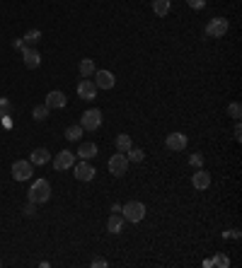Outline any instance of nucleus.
I'll return each mask as SVG.
<instances>
[{"label": "nucleus", "mask_w": 242, "mask_h": 268, "mask_svg": "<svg viewBox=\"0 0 242 268\" xmlns=\"http://www.w3.org/2000/svg\"><path fill=\"white\" fill-rule=\"evenodd\" d=\"M51 198V184L46 179H37L29 189V201L32 203H46Z\"/></svg>", "instance_id": "1"}, {"label": "nucleus", "mask_w": 242, "mask_h": 268, "mask_svg": "<svg viewBox=\"0 0 242 268\" xmlns=\"http://www.w3.org/2000/svg\"><path fill=\"white\" fill-rule=\"evenodd\" d=\"M121 213H123V220L128 222H141L145 217V205L141 201H128L126 205H121Z\"/></svg>", "instance_id": "2"}, {"label": "nucleus", "mask_w": 242, "mask_h": 268, "mask_svg": "<svg viewBox=\"0 0 242 268\" xmlns=\"http://www.w3.org/2000/svg\"><path fill=\"white\" fill-rule=\"evenodd\" d=\"M228 29H230V24H228L225 17H213V19L206 24V36H211V39H223V36L228 34Z\"/></svg>", "instance_id": "3"}, {"label": "nucleus", "mask_w": 242, "mask_h": 268, "mask_svg": "<svg viewBox=\"0 0 242 268\" xmlns=\"http://www.w3.org/2000/svg\"><path fill=\"white\" fill-rule=\"evenodd\" d=\"M80 126H82V131H97L102 126V111L100 109H87L80 116Z\"/></svg>", "instance_id": "4"}, {"label": "nucleus", "mask_w": 242, "mask_h": 268, "mask_svg": "<svg viewBox=\"0 0 242 268\" xmlns=\"http://www.w3.org/2000/svg\"><path fill=\"white\" fill-rule=\"evenodd\" d=\"M32 174H34V164H32L29 160H17V162L12 164V177H15L17 181H27Z\"/></svg>", "instance_id": "5"}, {"label": "nucleus", "mask_w": 242, "mask_h": 268, "mask_svg": "<svg viewBox=\"0 0 242 268\" xmlns=\"http://www.w3.org/2000/svg\"><path fill=\"white\" fill-rule=\"evenodd\" d=\"M109 172H112L114 177H123V174L128 172V160H126L123 152L112 155V160H109Z\"/></svg>", "instance_id": "6"}, {"label": "nucleus", "mask_w": 242, "mask_h": 268, "mask_svg": "<svg viewBox=\"0 0 242 268\" xmlns=\"http://www.w3.org/2000/svg\"><path fill=\"white\" fill-rule=\"evenodd\" d=\"M78 97L85 99V102H92V99L97 97V85H95L90 77L80 80V85H78Z\"/></svg>", "instance_id": "7"}, {"label": "nucleus", "mask_w": 242, "mask_h": 268, "mask_svg": "<svg viewBox=\"0 0 242 268\" xmlns=\"http://www.w3.org/2000/svg\"><path fill=\"white\" fill-rule=\"evenodd\" d=\"M92 82L97 85V89H112L114 82H117V77L109 70H95V80Z\"/></svg>", "instance_id": "8"}, {"label": "nucleus", "mask_w": 242, "mask_h": 268, "mask_svg": "<svg viewBox=\"0 0 242 268\" xmlns=\"http://www.w3.org/2000/svg\"><path fill=\"white\" fill-rule=\"evenodd\" d=\"M73 174H75L78 181H92L97 172H95V167H92L90 162H80V164L73 167Z\"/></svg>", "instance_id": "9"}, {"label": "nucleus", "mask_w": 242, "mask_h": 268, "mask_svg": "<svg viewBox=\"0 0 242 268\" xmlns=\"http://www.w3.org/2000/svg\"><path fill=\"white\" fill-rule=\"evenodd\" d=\"M75 164V155L70 152V150H60L59 155L54 157V169H59V172H63V169H70Z\"/></svg>", "instance_id": "10"}, {"label": "nucleus", "mask_w": 242, "mask_h": 268, "mask_svg": "<svg viewBox=\"0 0 242 268\" xmlns=\"http://www.w3.org/2000/svg\"><path fill=\"white\" fill-rule=\"evenodd\" d=\"M191 186H194L196 191H206V189L211 186V174H208L206 169H196V174L191 177Z\"/></svg>", "instance_id": "11"}, {"label": "nucleus", "mask_w": 242, "mask_h": 268, "mask_svg": "<svg viewBox=\"0 0 242 268\" xmlns=\"http://www.w3.org/2000/svg\"><path fill=\"white\" fill-rule=\"evenodd\" d=\"M22 56H24V66L27 68H39V63H41V56H39V51L34 49V46H24L22 49Z\"/></svg>", "instance_id": "12"}, {"label": "nucleus", "mask_w": 242, "mask_h": 268, "mask_svg": "<svg viewBox=\"0 0 242 268\" xmlns=\"http://www.w3.org/2000/svg\"><path fill=\"white\" fill-rule=\"evenodd\" d=\"M49 109H63L65 104H68V99H65V94L59 92V89H54V92H49L46 94V102H44Z\"/></svg>", "instance_id": "13"}, {"label": "nucleus", "mask_w": 242, "mask_h": 268, "mask_svg": "<svg viewBox=\"0 0 242 268\" xmlns=\"http://www.w3.org/2000/svg\"><path fill=\"white\" fill-rule=\"evenodd\" d=\"M165 145H167L170 150H175V152H182V150L186 147V135L184 133H170L167 135V140H165Z\"/></svg>", "instance_id": "14"}, {"label": "nucleus", "mask_w": 242, "mask_h": 268, "mask_svg": "<svg viewBox=\"0 0 242 268\" xmlns=\"http://www.w3.org/2000/svg\"><path fill=\"white\" fill-rule=\"evenodd\" d=\"M49 160H51V152H49L46 147H37V150L29 155V162H32V164H46Z\"/></svg>", "instance_id": "15"}, {"label": "nucleus", "mask_w": 242, "mask_h": 268, "mask_svg": "<svg viewBox=\"0 0 242 268\" xmlns=\"http://www.w3.org/2000/svg\"><path fill=\"white\" fill-rule=\"evenodd\" d=\"M123 215H119V213H112V217L107 220V230L112 232V234H119L121 230H123Z\"/></svg>", "instance_id": "16"}, {"label": "nucleus", "mask_w": 242, "mask_h": 268, "mask_svg": "<svg viewBox=\"0 0 242 268\" xmlns=\"http://www.w3.org/2000/svg\"><path fill=\"white\" fill-rule=\"evenodd\" d=\"M95 155H97V145L95 143H80V147L75 152V157H82V160H90Z\"/></svg>", "instance_id": "17"}, {"label": "nucleus", "mask_w": 242, "mask_h": 268, "mask_svg": "<svg viewBox=\"0 0 242 268\" xmlns=\"http://www.w3.org/2000/svg\"><path fill=\"white\" fill-rule=\"evenodd\" d=\"M170 10H172V0H153V12H155L158 17L170 15Z\"/></svg>", "instance_id": "18"}, {"label": "nucleus", "mask_w": 242, "mask_h": 268, "mask_svg": "<svg viewBox=\"0 0 242 268\" xmlns=\"http://www.w3.org/2000/svg\"><path fill=\"white\" fill-rule=\"evenodd\" d=\"M39 41H41V32H39V29H29V32L22 36V44H24V46H37Z\"/></svg>", "instance_id": "19"}, {"label": "nucleus", "mask_w": 242, "mask_h": 268, "mask_svg": "<svg viewBox=\"0 0 242 268\" xmlns=\"http://www.w3.org/2000/svg\"><path fill=\"white\" fill-rule=\"evenodd\" d=\"M114 145H117V150H119V152H123V155H126V152L133 147V145H131V135L119 133V135H117V140H114Z\"/></svg>", "instance_id": "20"}, {"label": "nucleus", "mask_w": 242, "mask_h": 268, "mask_svg": "<svg viewBox=\"0 0 242 268\" xmlns=\"http://www.w3.org/2000/svg\"><path fill=\"white\" fill-rule=\"evenodd\" d=\"M78 70H80V75H82V77H92L97 68H95V63H92V58H82V61H80V66H78Z\"/></svg>", "instance_id": "21"}, {"label": "nucleus", "mask_w": 242, "mask_h": 268, "mask_svg": "<svg viewBox=\"0 0 242 268\" xmlns=\"http://www.w3.org/2000/svg\"><path fill=\"white\" fill-rule=\"evenodd\" d=\"M49 111H51V109H49L46 104H39V107L32 109V116H34V121H44V119L49 116Z\"/></svg>", "instance_id": "22"}, {"label": "nucleus", "mask_w": 242, "mask_h": 268, "mask_svg": "<svg viewBox=\"0 0 242 268\" xmlns=\"http://www.w3.org/2000/svg\"><path fill=\"white\" fill-rule=\"evenodd\" d=\"M126 160H128V162H143V160H145V152H143L141 147H131V150L126 152Z\"/></svg>", "instance_id": "23"}, {"label": "nucleus", "mask_w": 242, "mask_h": 268, "mask_svg": "<svg viewBox=\"0 0 242 268\" xmlns=\"http://www.w3.org/2000/svg\"><path fill=\"white\" fill-rule=\"evenodd\" d=\"M228 114L235 119V121H240V116H242V107H240V102H230L228 104Z\"/></svg>", "instance_id": "24"}, {"label": "nucleus", "mask_w": 242, "mask_h": 268, "mask_svg": "<svg viewBox=\"0 0 242 268\" xmlns=\"http://www.w3.org/2000/svg\"><path fill=\"white\" fill-rule=\"evenodd\" d=\"M80 135H82V126H70L65 131V140H80Z\"/></svg>", "instance_id": "25"}, {"label": "nucleus", "mask_w": 242, "mask_h": 268, "mask_svg": "<svg viewBox=\"0 0 242 268\" xmlns=\"http://www.w3.org/2000/svg\"><path fill=\"white\" fill-rule=\"evenodd\" d=\"M211 266H221V268H228L230 266V259L225 254H218L216 259H211Z\"/></svg>", "instance_id": "26"}, {"label": "nucleus", "mask_w": 242, "mask_h": 268, "mask_svg": "<svg viewBox=\"0 0 242 268\" xmlns=\"http://www.w3.org/2000/svg\"><path fill=\"white\" fill-rule=\"evenodd\" d=\"M186 5L191 10H201V7H206V0H186Z\"/></svg>", "instance_id": "27"}, {"label": "nucleus", "mask_w": 242, "mask_h": 268, "mask_svg": "<svg viewBox=\"0 0 242 268\" xmlns=\"http://www.w3.org/2000/svg\"><path fill=\"white\" fill-rule=\"evenodd\" d=\"M189 162H191L194 167H201V164H203V157L196 152V155H191V157H189Z\"/></svg>", "instance_id": "28"}, {"label": "nucleus", "mask_w": 242, "mask_h": 268, "mask_svg": "<svg viewBox=\"0 0 242 268\" xmlns=\"http://www.w3.org/2000/svg\"><path fill=\"white\" fill-rule=\"evenodd\" d=\"M34 205H37V203H27V205H24V215H27V217H32V215H34V213H37V210H34Z\"/></svg>", "instance_id": "29"}, {"label": "nucleus", "mask_w": 242, "mask_h": 268, "mask_svg": "<svg viewBox=\"0 0 242 268\" xmlns=\"http://www.w3.org/2000/svg\"><path fill=\"white\" fill-rule=\"evenodd\" d=\"M109 264L104 261V259H92V268H107Z\"/></svg>", "instance_id": "30"}, {"label": "nucleus", "mask_w": 242, "mask_h": 268, "mask_svg": "<svg viewBox=\"0 0 242 268\" xmlns=\"http://www.w3.org/2000/svg\"><path fill=\"white\" fill-rule=\"evenodd\" d=\"M235 140H242V126H240V121L235 124Z\"/></svg>", "instance_id": "31"}]
</instances>
